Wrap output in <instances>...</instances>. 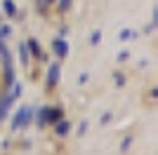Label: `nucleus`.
<instances>
[{
  "instance_id": "obj_1",
  "label": "nucleus",
  "mask_w": 158,
  "mask_h": 155,
  "mask_svg": "<svg viewBox=\"0 0 158 155\" xmlns=\"http://www.w3.org/2000/svg\"><path fill=\"white\" fill-rule=\"evenodd\" d=\"M31 117H33V110L31 108H19V110H17V115H14V120H12V129L26 127V125L31 122Z\"/></svg>"
},
{
  "instance_id": "obj_2",
  "label": "nucleus",
  "mask_w": 158,
  "mask_h": 155,
  "mask_svg": "<svg viewBox=\"0 0 158 155\" xmlns=\"http://www.w3.org/2000/svg\"><path fill=\"white\" fill-rule=\"evenodd\" d=\"M61 117V110L59 108H43L40 110V115H38V122L40 125H45V122H57Z\"/></svg>"
},
{
  "instance_id": "obj_3",
  "label": "nucleus",
  "mask_w": 158,
  "mask_h": 155,
  "mask_svg": "<svg viewBox=\"0 0 158 155\" xmlns=\"http://www.w3.org/2000/svg\"><path fill=\"white\" fill-rule=\"evenodd\" d=\"M52 50H54L57 57H66V54H69V45H66V40H61V38H57L52 42Z\"/></svg>"
},
{
  "instance_id": "obj_4",
  "label": "nucleus",
  "mask_w": 158,
  "mask_h": 155,
  "mask_svg": "<svg viewBox=\"0 0 158 155\" xmlns=\"http://www.w3.org/2000/svg\"><path fill=\"white\" fill-rule=\"evenodd\" d=\"M57 80H59V66H50V73H47V85H50V87H54V85H57Z\"/></svg>"
},
{
  "instance_id": "obj_5",
  "label": "nucleus",
  "mask_w": 158,
  "mask_h": 155,
  "mask_svg": "<svg viewBox=\"0 0 158 155\" xmlns=\"http://www.w3.org/2000/svg\"><path fill=\"white\" fill-rule=\"evenodd\" d=\"M2 10L7 12V17H14V14H17V5H14L12 0H2Z\"/></svg>"
},
{
  "instance_id": "obj_6",
  "label": "nucleus",
  "mask_w": 158,
  "mask_h": 155,
  "mask_svg": "<svg viewBox=\"0 0 158 155\" xmlns=\"http://www.w3.org/2000/svg\"><path fill=\"white\" fill-rule=\"evenodd\" d=\"M132 38H137V31H132V28H123L118 33V40H132Z\"/></svg>"
},
{
  "instance_id": "obj_7",
  "label": "nucleus",
  "mask_w": 158,
  "mask_h": 155,
  "mask_svg": "<svg viewBox=\"0 0 158 155\" xmlns=\"http://www.w3.org/2000/svg\"><path fill=\"white\" fill-rule=\"evenodd\" d=\"M26 47L33 52V54H35V57L43 59V52H40V47H38V42H35V40H26Z\"/></svg>"
},
{
  "instance_id": "obj_8",
  "label": "nucleus",
  "mask_w": 158,
  "mask_h": 155,
  "mask_svg": "<svg viewBox=\"0 0 158 155\" xmlns=\"http://www.w3.org/2000/svg\"><path fill=\"white\" fill-rule=\"evenodd\" d=\"M69 129H71V125L66 122V120H64V122H57V134H59V136H66V134H69Z\"/></svg>"
},
{
  "instance_id": "obj_9",
  "label": "nucleus",
  "mask_w": 158,
  "mask_h": 155,
  "mask_svg": "<svg viewBox=\"0 0 158 155\" xmlns=\"http://www.w3.org/2000/svg\"><path fill=\"white\" fill-rule=\"evenodd\" d=\"M19 54H21V61L26 64V61H28V47H26V42H21V45H19Z\"/></svg>"
},
{
  "instance_id": "obj_10",
  "label": "nucleus",
  "mask_w": 158,
  "mask_h": 155,
  "mask_svg": "<svg viewBox=\"0 0 158 155\" xmlns=\"http://www.w3.org/2000/svg\"><path fill=\"white\" fill-rule=\"evenodd\" d=\"M10 33H12V28H10V26H2V24H0V40L10 38Z\"/></svg>"
},
{
  "instance_id": "obj_11",
  "label": "nucleus",
  "mask_w": 158,
  "mask_h": 155,
  "mask_svg": "<svg viewBox=\"0 0 158 155\" xmlns=\"http://www.w3.org/2000/svg\"><path fill=\"white\" fill-rule=\"evenodd\" d=\"M130 146H132V136H125L120 143V150H130Z\"/></svg>"
},
{
  "instance_id": "obj_12",
  "label": "nucleus",
  "mask_w": 158,
  "mask_h": 155,
  "mask_svg": "<svg viewBox=\"0 0 158 155\" xmlns=\"http://www.w3.org/2000/svg\"><path fill=\"white\" fill-rule=\"evenodd\" d=\"M99 38H102V33H99V31H94V33H92V38H90V42H92V45H97V42H99Z\"/></svg>"
},
{
  "instance_id": "obj_13",
  "label": "nucleus",
  "mask_w": 158,
  "mask_h": 155,
  "mask_svg": "<svg viewBox=\"0 0 158 155\" xmlns=\"http://www.w3.org/2000/svg\"><path fill=\"white\" fill-rule=\"evenodd\" d=\"M85 132H87V122H85V120H83V122L78 125V134L83 136V134H85Z\"/></svg>"
},
{
  "instance_id": "obj_14",
  "label": "nucleus",
  "mask_w": 158,
  "mask_h": 155,
  "mask_svg": "<svg viewBox=\"0 0 158 155\" xmlns=\"http://www.w3.org/2000/svg\"><path fill=\"white\" fill-rule=\"evenodd\" d=\"M109 120H111V113H104V115L99 117V122H102V125H106V122H109Z\"/></svg>"
},
{
  "instance_id": "obj_15",
  "label": "nucleus",
  "mask_w": 158,
  "mask_h": 155,
  "mask_svg": "<svg viewBox=\"0 0 158 155\" xmlns=\"http://www.w3.org/2000/svg\"><path fill=\"white\" fill-rule=\"evenodd\" d=\"M69 5H71V0H59V7H61V10H66Z\"/></svg>"
},
{
  "instance_id": "obj_16",
  "label": "nucleus",
  "mask_w": 158,
  "mask_h": 155,
  "mask_svg": "<svg viewBox=\"0 0 158 155\" xmlns=\"http://www.w3.org/2000/svg\"><path fill=\"white\" fill-rule=\"evenodd\" d=\"M78 82L83 85V82H87V73H83V75H78Z\"/></svg>"
},
{
  "instance_id": "obj_17",
  "label": "nucleus",
  "mask_w": 158,
  "mask_h": 155,
  "mask_svg": "<svg viewBox=\"0 0 158 155\" xmlns=\"http://www.w3.org/2000/svg\"><path fill=\"white\" fill-rule=\"evenodd\" d=\"M45 2H52V0H45Z\"/></svg>"
}]
</instances>
